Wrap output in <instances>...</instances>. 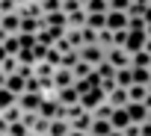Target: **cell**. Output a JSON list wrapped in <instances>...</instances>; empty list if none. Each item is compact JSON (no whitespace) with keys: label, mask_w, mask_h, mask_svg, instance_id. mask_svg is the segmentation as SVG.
Returning <instances> with one entry per match:
<instances>
[{"label":"cell","mask_w":151,"mask_h":136,"mask_svg":"<svg viewBox=\"0 0 151 136\" xmlns=\"http://www.w3.org/2000/svg\"><path fill=\"white\" fill-rule=\"evenodd\" d=\"M104 101H107V92H104L101 86H95V89H86V92L80 95V107H83V110H89V112H92L95 107H101Z\"/></svg>","instance_id":"6da1fadb"},{"label":"cell","mask_w":151,"mask_h":136,"mask_svg":"<svg viewBox=\"0 0 151 136\" xmlns=\"http://www.w3.org/2000/svg\"><path fill=\"white\" fill-rule=\"evenodd\" d=\"M77 53H80V59H83V62H89L92 68H95L98 62H104V59H107V50H104L101 44H83Z\"/></svg>","instance_id":"7a4b0ae2"},{"label":"cell","mask_w":151,"mask_h":136,"mask_svg":"<svg viewBox=\"0 0 151 136\" xmlns=\"http://www.w3.org/2000/svg\"><path fill=\"white\" fill-rule=\"evenodd\" d=\"M15 104L21 107V112H39V104H42V92H24L15 98Z\"/></svg>","instance_id":"3957f363"},{"label":"cell","mask_w":151,"mask_h":136,"mask_svg":"<svg viewBox=\"0 0 151 136\" xmlns=\"http://www.w3.org/2000/svg\"><path fill=\"white\" fill-rule=\"evenodd\" d=\"M0 30L9 33V36H18V30H21V15H18V9H15V12H6V15H0Z\"/></svg>","instance_id":"277c9868"},{"label":"cell","mask_w":151,"mask_h":136,"mask_svg":"<svg viewBox=\"0 0 151 136\" xmlns=\"http://www.w3.org/2000/svg\"><path fill=\"white\" fill-rule=\"evenodd\" d=\"M107 62H110L113 68H124V65H130V53H127L124 47H110V50H107Z\"/></svg>","instance_id":"5b68a950"},{"label":"cell","mask_w":151,"mask_h":136,"mask_svg":"<svg viewBox=\"0 0 151 136\" xmlns=\"http://www.w3.org/2000/svg\"><path fill=\"white\" fill-rule=\"evenodd\" d=\"M56 101H59V107H74V104H80V92L74 89V86L56 89Z\"/></svg>","instance_id":"8992f818"},{"label":"cell","mask_w":151,"mask_h":136,"mask_svg":"<svg viewBox=\"0 0 151 136\" xmlns=\"http://www.w3.org/2000/svg\"><path fill=\"white\" fill-rule=\"evenodd\" d=\"M127 124H130L127 110H124V107H113V112H110V127H113V130H124Z\"/></svg>","instance_id":"52a82bcc"},{"label":"cell","mask_w":151,"mask_h":136,"mask_svg":"<svg viewBox=\"0 0 151 136\" xmlns=\"http://www.w3.org/2000/svg\"><path fill=\"white\" fill-rule=\"evenodd\" d=\"M53 86L56 89H65V86H74V74H71V68H53V74H50Z\"/></svg>","instance_id":"ba28073f"},{"label":"cell","mask_w":151,"mask_h":136,"mask_svg":"<svg viewBox=\"0 0 151 136\" xmlns=\"http://www.w3.org/2000/svg\"><path fill=\"white\" fill-rule=\"evenodd\" d=\"M124 110H127V115H130V121H133V124H142V121H145V115H148V110H145V104H142V101H127V107H124Z\"/></svg>","instance_id":"9c48e42d"},{"label":"cell","mask_w":151,"mask_h":136,"mask_svg":"<svg viewBox=\"0 0 151 136\" xmlns=\"http://www.w3.org/2000/svg\"><path fill=\"white\" fill-rule=\"evenodd\" d=\"M24 83H27V77H21V74L15 71V74H6V83H3V86L18 98V95H24Z\"/></svg>","instance_id":"30bf717a"},{"label":"cell","mask_w":151,"mask_h":136,"mask_svg":"<svg viewBox=\"0 0 151 136\" xmlns=\"http://www.w3.org/2000/svg\"><path fill=\"white\" fill-rule=\"evenodd\" d=\"M107 30H127V12H107Z\"/></svg>","instance_id":"8fae6325"},{"label":"cell","mask_w":151,"mask_h":136,"mask_svg":"<svg viewBox=\"0 0 151 136\" xmlns=\"http://www.w3.org/2000/svg\"><path fill=\"white\" fill-rule=\"evenodd\" d=\"M127 89H122V86H116L113 92H107V104L110 107H127Z\"/></svg>","instance_id":"7c38bea8"},{"label":"cell","mask_w":151,"mask_h":136,"mask_svg":"<svg viewBox=\"0 0 151 136\" xmlns=\"http://www.w3.org/2000/svg\"><path fill=\"white\" fill-rule=\"evenodd\" d=\"M68 130H71L68 118H50L47 124V136H68Z\"/></svg>","instance_id":"4fadbf2b"},{"label":"cell","mask_w":151,"mask_h":136,"mask_svg":"<svg viewBox=\"0 0 151 136\" xmlns=\"http://www.w3.org/2000/svg\"><path fill=\"white\" fill-rule=\"evenodd\" d=\"M68 124H71V130H86V133H89V124H92V112H89V110H83L80 115L68 118Z\"/></svg>","instance_id":"5bb4252c"},{"label":"cell","mask_w":151,"mask_h":136,"mask_svg":"<svg viewBox=\"0 0 151 136\" xmlns=\"http://www.w3.org/2000/svg\"><path fill=\"white\" fill-rule=\"evenodd\" d=\"M18 15H21V18H42V6H39V0L18 3Z\"/></svg>","instance_id":"9a60e30c"},{"label":"cell","mask_w":151,"mask_h":136,"mask_svg":"<svg viewBox=\"0 0 151 136\" xmlns=\"http://www.w3.org/2000/svg\"><path fill=\"white\" fill-rule=\"evenodd\" d=\"M89 30H104L107 27V12H86V24Z\"/></svg>","instance_id":"2e32d148"},{"label":"cell","mask_w":151,"mask_h":136,"mask_svg":"<svg viewBox=\"0 0 151 136\" xmlns=\"http://www.w3.org/2000/svg\"><path fill=\"white\" fill-rule=\"evenodd\" d=\"M142 42H145V33H133V30H127L124 50H127V53H133V50H142Z\"/></svg>","instance_id":"e0dca14e"},{"label":"cell","mask_w":151,"mask_h":136,"mask_svg":"<svg viewBox=\"0 0 151 136\" xmlns=\"http://www.w3.org/2000/svg\"><path fill=\"white\" fill-rule=\"evenodd\" d=\"M113 127H110V118H95L92 115V124H89V136H107Z\"/></svg>","instance_id":"ac0fdd59"},{"label":"cell","mask_w":151,"mask_h":136,"mask_svg":"<svg viewBox=\"0 0 151 136\" xmlns=\"http://www.w3.org/2000/svg\"><path fill=\"white\" fill-rule=\"evenodd\" d=\"M42 24L45 27H65V12L59 9V12H47V15H42Z\"/></svg>","instance_id":"d6986e66"},{"label":"cell","mask_w":151,"mask_h":136,"mask_svg":"<svg viewBox=\"0 0 151 136\" xmlns=\"http://www.w3.org/2000/svg\"><path fill=\"white\" fill-rule=\"evenodd\" d=\"M42 27H45L42 18H21V30H18V33H30V36H36Z\"/></svg>","instance_id":"ffe728a7"},{"label":"cell","mask_w":151,"mask_h":136,"mask_svg":"<svg viewBox=\"0 0 151 136\" xmlns=\"http://www.w3.org/2000/svg\"><path fill=\"white\" fill-rule=\"evenodd\" d=\"M130 65H133V68H151V53L133 50V53H130Z\"/></svg>","instance_id":"44dd1931"},{"label":"cell","mask_w":151,"mask_h":136,"mask_svg":"<svg viewBox=\"0 0 151 136\" xmlns=\"http://www.w3.org/2000/svg\"><path fill=\"white\" fill-rule=\"evenodd\" d=\"M83 24H86V12H83V9L65 15V27H83Z\"/></svg>","instance_id":"7402d4cb"},{"label":"cell","mask_w":151,"mask_h":136,"mask_svg":"<svg viewBox=\"0 0 151 136\" xmlns=\"http://www.w3.org/2000/svg\"><path fill=\"white\" fill-rule=\"evenodd\" d=\"M0 71H3V74H15V71H18V59H15L12 53H6L3 59H0Z\"/></svg>","instance_id":"603a6c76"},{"label":"cell","mask_w":151,"mask_h":136,"mask_svg":"<svg viewBox=\"0 0 151 136\" xmlns=\"http://www.w3.org/2000/svg\"><path fill=\"white\" fill-rule=\"evenodd\" d=\"M95 44H101L104 50H110V47H113V33H110L107 27H104V30H98V33H95Z\"/></svg>","instance_id":"cb8c5ba5"},{"label":"cell","mask_w":151,"mask_h":136,"mask_svg":"<svg viewBox=\"0 0 151 136\" xmlns=\"http://www.w3.org/2000/svg\"><path fill=\"white\" fill-rule=\"evenodd\" d=\"M145 95H148V86H142V83H130L127 86V98L130 101H142Z\"/></svg>","instance_id":"d4e9b609"},{"label":"cell","mask_w":151,"mask_h":136,"mask_svg":"<svg viewBox=\"0 0 151 136\" xmlns=\"http://www.w3.org/2000/svg\"><path fill=\"white\" fill-rule=\"evenodd\" d=\"M130 71H133V83H142V86L151 83V68H133L130 65Z\"/></svg>","instance_id":"484cf974"},{"label":"cell","mask_w":151,"mask_h":136,"mask_svg":"<svg viewBox=\"0 0 151 136\" xmlns=\"http://www.w3.org/2000/svg\"><path fill=\"white\" fill-rule=\"evenodd\" d=\"M80 59V53L77 50H65L62 56H59V68H74V62Z\"/></svg>","instance_id":"4316f807"},{"label":"cell","mask_w":151,"mask_h":136,"mask_svg":"<svg viewBox=\"0 0 151 136\" xmlns=\"http://www.w3.org/2000/svg\"><path fill=\"white\" fill-rule=\"evenodd\" d=\"M71 74H74V80H77V77H86V74H92V65L83 62V59H77V62H74V68H71Z\"/></svg>","instance_id":"83f0119b"},{"label":"cell","mask_w":151,"mask_h":136,"mask_svg":"<svg viewBox=\"0 0 151 136\" xmlns=\"http://www.w3.org/2000/svg\"><path fill=\"white\" fill-rule=\"evenodd\" d=\"M0 115H3L6 121H21V115H24V112H21V107H18V104H12V107H6V110H0Z\"/></svg>","instance_id":"f1b7e54d"},{"label":"cell","mask_w":151,"mask_h":136,"mask_svg":"<svg viewBox=\"0 0 151 136\" xmlns=\"http://www.w3.org/2000/svg\"><path fill=\"white\" fill-rule=\"evenodd\" d=\"M30 133V127L24 124V121H9V130H6V136H27Z\"/></svg>","instance_id":"f546056e"},{"label":"cell","mask_w":151,"mask_h":136,"mask_svg":"<svg viewBox=\"0 0 151 136\" xmlns=\"http://www.w3.org/2000/svg\"><path fill=\"white\" fill-rule=\"evenodd\" d=\"M83 12H107V0H86Z\"/></svg>","instance_id":"4dcf8cb0"},{"label":"cell","mask_w":151,"mask_h":136,"mask_svg":"<svg viewBox=\"0 0 151 136\" xmlns=\"http://www.w3.org/2000/svg\"><path fill=\"white\" fill-rule=\"evenodd\" d=\"M15 104V95L6 89V86H0V110H6V107H12Z\"/></svg>","instance_id":"1f68e13d"},{"label":"cell","mask_w":151,"mask_h":136,"mask_svg":"<svg viewBox=\"0 0 151 136\" xmlns=\"http://www.w3.org/2000/svg\"><path fill=\"white\" fill-rule=\"evenodd\" d=\"M18 44H21V50H30V47H36V36H30V33H18Z\"/></svg>","instance_id":"d6a6232c"},{"label":"cell","mask_w":151,"mask_h":136,"mask_svg":"<svg viewBox=\"0 0 151 136\" xmlns=\"http://www.w3.org/2000/svg\"><path fill=\"white\" fill-rule=\"evenodd\" d=\"M3 50L15 56V53L21 50V44H18V36H6V42H3Z\"/></svg>","instance_id":"836d02e7"},{"label":"cell","mask_w":151,"mask_h":136,"mask_svg":"<svg viewBox=\"0 0 151 136\" xmlns=\"http://www.w3.org/2000/svg\"><path fill=\"white\" fill-rule=\"evenodd\" d=\"M59 3H62V0H39L42 15H47V12H59Z\"/></svg>","instance_id":"e575fe53"},{"label":"cell","mask_w":151,"mask_h":136,"mask_svg":"<svg viewBox=\"0 0 151 136\" xmlns=\"http://www.w3.org/2000/svg\"><path fill=\"white\" fill-rule=\"evenodd\" d=\"M59 9L68 15V12H77V9H83V3H80V0H62V3H59Z\"/></svg>","instance_id":"d590c367"},{"label":"cell","mask_w":151,"mask_h":136,"mask_svg":"<svg viewBox=\"0 0 151 136\" xmlns=\"http://www.w3.org/2000/svg\"><path fill=\"white\" fill-rule=\"evenodd\" d=\"M47 124H50V118H42V115H36V121H33V133H47Z\"/></svg>","instance_id":"8d00e7d4"},{"label":"cell","mask_w":151,"mask_h":136,"mask_svg":"<svg viewBox=\"0 0 151 136\" xmlns=\"http://www.w3.org/2000/svg\"><path fill=\"white\" fill-rule=\"evenodd\" d=\"M127 30H133V33H145V21H142V18H130V15H127Z\"/></svg>","instance_id":"74e56055"},{"label":"cell","mask_w":151,"mask_h":136,"mask_svg":"<svg viewBox=\"0 0 151 136\" xmlns=\"http://www.w3.org/2000/svg\"><path fill=\"white\" fill-rule=\"evenodd\" d=\"M113 33V47H124V39H127V30H110Z\"/></svg>","instance_id":"f35d334b"},{"label":"cell","mask_w":151,"mask_h":136,"mask_svg":"<svg viewBox=\"0 0 151 136\" xmlns=\"http://www.w3.org/2000/svg\"><path fill=\"white\" fill-rule=\"evenodd\" d=\"M110 112H113V107H110L107 101H104L101 107H95V110H92V115H95V118H110Z\"/></svg>","instance_id":"ab89813d"},{"label":"cell","mask_w":151,"mask_h":136,"mask_svg":"<svg viewBox=\"0 0 151 136\" xmlns=\"http://www.w3.org/2000/svg\"><path fill=\"white\" fill-rule=\"evenodd\" d=\"M80 33H83V44H95V33H98V30H89V27H83Z\"/></svg>","instance_id":"60d3db41"},{"label":"cell","mask_w":151,"mask_h":136,"mask_svg":"<svg viewBox=\"0 0 151 136\" xmlns=\"http://www.w3.org/2000/svg\"><path fill=\"white\" fill-rule=\"evenodd\" d=\"M15 9H18L15 0H0V12H3V15H6V12H15Z\"/></svg>","instance_id":"b9f144b4"},{"label":"cell","mask_w":151,"mask_h":136,"mask_svg":"<svg viewBox=\"0 0 151 136\" xmlns=\"http://www.w3.org/2000/svg\"><path fill=\"white\" fill-rule=\"evenodd\" d=\"M124 136H139V124H133V121H130V124L124 127Z\"/></svg>","instance_id":"7bdbcfd3"},{"label":"cell","mask_w":151,"mask_h":136,"mask_svg":"<svg viewBox=\"0 0 151 136\" xmlns=\"http://www.w3.org/2000/svg\"><path fill=\"white\" fill-rule=\"evenodd\" d=\"M139 136H151V121H142L139 124Z\"/></svg>","instance_id":"ee69618b"},{"label":"cell","mask_w":151,"mask_h":136,"mask_svg":"<svg viewBox=\"0 0 151 136\" xmlns=\"http://www.w3.org/2000/svg\"><path fill=\"white\" fill-rule=\"evenodd\" d=\"M18 74H21V77H30V74H33V65H18Z\"/></svg>","instance_id":"f6af8a7d"},{"label":"cell","mask_w":151,"mask_h":136,"mask_svg":"<svg viewBox=\"0 0 151 136\" xmlns=\"http://www.w3.org/2000/svg\"><path fill=\"white\" fill-rule=\"evenodd\" d=\"M6 130H9V121H6L3 115H0V133H3V136H6Z\"/></svg>","instance_id":"bcb514c9"},{"label":"cell","mask_w":151,"mask_h":136,"mask_svg":"<svg viewBox=\"0 0 151 136\" xmlns=\"http://www.w3.org/2000/svg\"><path fill=\"white\" fill-rule=\"evenodd\" d=\"M142 50H145V53H151V39H148V36H145V42H142Z\"/></svg>","instance_id":"7dc6e473"},{"label":"cell","mask_w":151,"mask_h":136,"mask_svg":"<svg viewBox=\"0 0 151 136\" xmlns=\"http://www.w3.org/2000/svg\"><path fill=\"white\" fill-rule=\"evenodd\" d=\"M68 136H89L86 130H68Z\"/></svg>","instance_id":"c3c4849f"},{"label":"cell","mask_w":151,"mask_h":136,"mask_svg":"<svg viewBox=\"0 0 151 136\" xmlns=\"http://www.w3.org/2000/svg\"><path fill=\"white\" fill-rule=\"evenodd\" d=\"M107 136H124V130H110Z\"/></svg>","instance_id":"681fc988"},{"label":"cell","mask_w":151,"mask_h":136,"mask_svg":"<svg viewBox=\"0 0 151 136\" xmlns=\"http://www.w3.org/2000/svg\"><path fill=\"white\" fill-rule=\"evenodd\" d=\"M6 36H9V33H3V30H0V44H3V42H6Z\"/></svg>","instance_id":"f907efd6"},{"label":"cell","mask_w":151,"mask_h":136,"mask_svg":"<svg viewBox=\"0 0 151 136\" xmlns=\"http://www.w3.org/2000/svg\"><path fill=\"white\" fill-rule=\"evenodd\" d=\"M145 36H148V39H151V24H145Z\"/></svg>","instance_id":"816d5d0a"},{"label":"cell","mask_w":151,"mask_h":136,"mask_svg":"<svg viewBox=\"0 0 151 136\" xmlns=\"http://www.w3.org/2000/svg\"><path fill=\"white\" fill-rule=\"evenodd\" d=\"M27 136H47V133H33V130H30V133H27Z\"/></svg>","instance_id":"f5cc1de1"},{"label":"cell","mask_w":151,"mask_h":136,"mask_svg":"<svg viewBox=\"0 0 151 136\" xmlns=\"http://www.w3.org/2000/svg\"><path fill=\"white\" fill-rule=\"evenodd\" d=\"M145 121H151V110H148V115H145Z\"/></svg>","instance_id":"db71d44e"},{"label":"cell","mask_w":151,"mask_h":136,"mask_svg":"<svg viewBox=\"0 0 151 136\" xmlns=\"http://www.w3.org/2000/svg\"><path fill=\"white\" fill-rule=\"evenodd\" d=\"M15 3H30V0H15Z\"/></svg>","instance_id":"11a10c76"},{"label":"cell","mask_w":151,"mask_h":136,"mask_svg":"<svg viewBox=\"0 0 151 136\" xmlns=\"http://www.w3.org/2000/svg\"><path fill=\"white\" fill-rule=\"evenodd\" d=\"M80 3H86V0H80Z\"/></svg>","instance_id":"9f6ffc18"},{"label":"cell","mask_w":151,"mask_h":136,"mask_svg":"<svg viewBox=\"0 0 151 136\" xmlns=\"http://www.w3.org/2000/svg\"><path fill=\"white\" fill-rule=\"evenodd\" d=\"M0 136H3V133H0Z\"/></svg>","instance_id":"6f0895ef"},{"label":"cell","mask_w":151,"mask_h":136,"mask_svg":"<svg viewBox=\"0 0 151 136\" xmlns=\"http://www.w3.org/2000/svg\"><path fill=\"white\" fill-rule=\"evenodd\" d=\"M0 15H3V12H0Z\"/></svg>","instance_id":"680465c9"}]
</instances>
